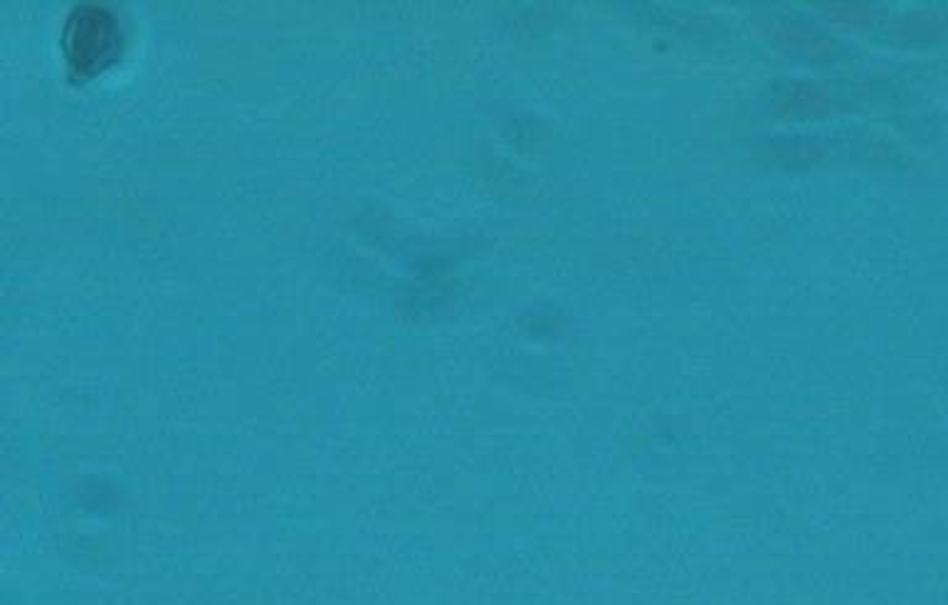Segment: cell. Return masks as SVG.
<instances>
[{
    "label": "cell",
    "instance_id": "6da1fadb",
    "mask_svg": "<svg viewBox=\"0 0 948 605\" xmlns=\"http://www.w3.org/2000/svg\"><path fill=\"white\" fill-rule=\"evenodd\" d=\"M89 30H85V23H82V17H77V30H70V38H75L77 45L75 48H70V58L77 60V67H87L89 65V54H91V65H97L101 54L109 50V42H112V35L104 30V15H85Z\"/></svg>",
    "mask_w": 948,
    "mask_h": 605
}]
</instances>
